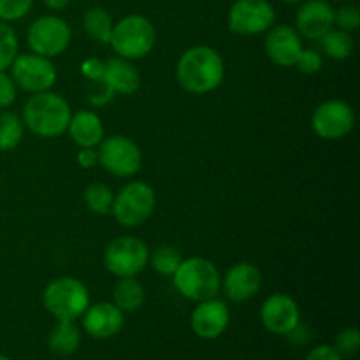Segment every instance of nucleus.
I'll list each match as a JSON object with an SVG mask.
<instances>
[{"mask_svg":"<svg viewBox=\"0 0 360 360\" xmlns=\"http://www.w3.org/2000/svg\"><path fill=\"white\" fill-rule=\"evenodd\" d=\"M224 58L210 46H193L179 58L176 77L183 90L193 95H204L217 90L224 81Z\"/></svg>","mask_w":360,"mask_h":360,"instance_id":"1","label":"nucleus"},{"mask_svg":"<svg viewBox=\"0 0 360 360\" xmlns=\"http://www.w3.org/2000/svg\"><path fill=\"white\" fill-rule=\"evenodd\" d=\"M70 105L62 95L39 91L27 101L23 108V125L39 137H58L70 122Z\"/></svg>","mask_w":360,"mask_h":360,"instance_id":"2","label":"nucleus"},{"mask_svg":"<svg viewBox=\"0 0 360 360\" xmlns=\"http://www.w3.org/2000/svg\"><path fill=\"white\" fill-rule=\"evenodd\" d=\"M172 281L183 297L195 302L217 297L221 285L220 271L211 260L202 257L181 260L176 273L172 274Z\"/></svg>","mask_w":360,"mask_h":360,"instance_id":"3","label":"nucleus"},{"mask_svg":"<svg viewBox=\"0 0 360 360\" xmlns=\"http://www.w3.org/2000/svg\"><path fill=\"white\" fill-rule=\"evenodd\" d=\"M157 32L153 23L141 14H130L115 23L111 32L112 51L125 60L144 58L153 49Z\"/></svg>","mask_w":360,"mask_h":360,"instance_id":"4","label":"nucleus"},{"mask_svg":"<svg viewBox=\"0 0 360 360\" xmlns=\"http://www.w3.org/2000/svg\"><path fill=\"white\" fill-rule=\"evenodd\" d=\"M46 311L56 320H77L90 306V292L76 278H56L42 294Z\"/></svg>","mask_w":360,"mask_h":360,"instance_id":"5","label":"nucleus"},{"mask_svg":"<svg viewBox=\"0 0 360 360\" xmlns=\"http://www.w3.org/2000/svg\"><path fill=\"white\" fill-rule=\"evenodd\" d=\"M155 192L148 183H127L112 199V217L123 227H139L155 210Z\"/></svg>","mask_w":360,"mask_h":360,"instance_id":"6","label":"nucleus"},{"mask_svg":"<svg viewBox=\"0 0 360 360\" xmlns=\"http://www.w3.org/2000/svg\"><path fill=\"white\" fill-rule=\"evenodd\" d=\"M27 39L28 46L35 55L53 58V56L62 55L69 48L72 30L63 18L46 14V16L37 18L28 27Z\"/></svg>","mask_w":360,"mask_h":360,"instance_id":"7","label":"nucleus"},{"mask_svg":"<svg viewBox=\"0 0 360 360\" xmlns=\"http://www.w3.org/2000/svg\"><path fill=\"white\" fill-rule=\"evenodd\" d=\"M150 260L148 246L132 236H122L108 245L104 252V266L118 278H136Z\"/></svg>","mask_w":360,"mask_h":360,"instance_id":"8","label":"nucleus"},{"mask_svg":"<svg viewBox=\"0 0 360 360\" xmlns=\"http://www.w3.org/2000/svg\"><path fill=\"white\" fill-rule=\"evenodd\" d=\"M98 164L112 176L130 178L136 174L143 164L139 146L125 136H111L102 139L97 150Z\"/></svg>","mask_w":360,"mask_h":360,"instance_id":"9","label":"nucleus"},{"mask_svg":"<svg viewBox=\"0 0 360 360\" xmlns=\"http://www.w3.org/2000/svg\"><path fill=\"white\" fill-rule=\"evenodd\" d=\"M11 77L14 83L25 91L39 94V91L51 90L56 83V69L51 58L28 53V55H16L11 63Z\"/></svg>","mask_w":360,"mask_h":360,"instance_id":"10","label":"nucleus"},{"mask_svg":"<svg viewBox=\"0 0 360 360\" xmlns=\"http://www.w3.org/2000/svg\"><path fill=\"white\" fill-rule=\"evenodd\" d=\"M276 13L267 0H236L229 9V30L239 35H257L274 25Z\"/></svg>","mask_w":360,"mask_h":360,"instance_id":"11","label":"nucleus"},{"mask_svg":"<svg viewBox=\"0 0 360 360\" xmlns=\"http://www.w3.org/2000/svg\"><path fill=\"white\" fill-rule=\"evenodd\" d=\"M355 125V115L350 104L343 101H327L315 109L311 116L313 132L326 141L347 137Z\"/></svg>","mask_w":360,"mask_h":360,"instance_id":"12","label":"nucleus"},{"mask_svg":"<svg viewBox=\"0 0 360 360\" xmlns=\"http://www.w3.org/2000/svg\"><path fill=\"white\" fill-rule=\"evenodd\" d=\"M334 28V9L327 0H304L295 14V30L301 37L320 41Z\"/></svg>","mask_w":360,"mask_h":360,"instance_id":"13","label":"nucleus"},{"mask_svg":"<svg viewBox=\"0 0 360 360\" xmlns=\"http://www.w3.org/2000/svg\"><path fill=\"white\" fill-rule=\"evenodd\" d=\"M260 320L269 333L288 334L301 320L297 302L287 294L269 295L260 308Z\"/></svg>","mask_w":360,"mask_h":360,"instance_id":"14","label":"nucleus"},{"mask_svg":"<svg viewBox=\"0 0 360 360\" xmlns=\"http://www.w3.org/2000/svg\"><path fill=\"white\" fill-rule=\"evenodd\" d=\"M231 311L220 299L200 301L192 313V330L202 340H217L227 330Z\"/></svg>","mask_w":360,"mask_h":360,"instance_id":"15","label":"nucleus"},{"mask_svg":"<svg viewBox=\"0 0 360 360\" xmlns=\"http://www.w3.org/2000/svg\"><path fill=\"white\" fill-rule=\"evenodd\" d=\"M266 53L273 63L280 67H292L302 51L301 35L290 25L271 27L266 35Z\"/></svg>","mask_w":360,"mask_h":360,"instance_id":"16","label":"nucleus"},{"mask_svg":"<svg viewBox=\"0 0 360 360\" xmlns=\"http://www.w3.org/2000/svg\"><path fill=\"white\" fill-rule=\"evenodd\" d=\"M125 316L115 302H97L83 313V329L95 340L115 338L123 329Z\"/></svg>","mask_w":360,"mask_h":360,"instance_id":"17","label":"nucleus"},{"mask_svg":"<svg viewBox=\"0 0 360 360\" xmlns=\"http://www.w3.org/2000/svg\"><path fill=\"white\" fill-rule=\"evenodd\" d=\"M221 285H224L225 295L231 301L245 302L259 294L262 287V274L259 267L253 264L239 262L227 271Z\"/></svg>","mask_w":360,"mask_h":360,"instance_id":"18","label":"nucleus"},{"mask_svg":"<svg viewBox=\"0 0 360 360\" xmlns=\"http://www.w3.org/2000/svg\"><path fill=\"white\" fill-rule=\"evenodd\" d=\"M101 83L112 94L132 95L139 88L141 76L139 70L129 60L118 56V58H109L108 62H104Z\"/></svg>","mask_w":360,"mask_h":360,"instance_id":"19","label":"nucleus"},{"mask_svg":"<svg viewBox=\"0 0 360 360\" xmlns=\"http://www.w3.org/2000/svg\"><path fill=\"white\" fill-rule=\"evenodd\" d=\"M67 130L79 148H95L104 139V125L94 111H79L70 116Z\"/></svg>","mask_w":360,"mask_h":360,"instance_id":"20","label":"nucleus"},{"mask_svg":"<svg viewBox=\"0 0 360 360\" xmlns=\"http://www.w3.org/2000/svg\"><path fill=\"white\" fill-rule=\"evenodd\" d=\"M81 334L72 320H58L55 329L49 333L48 347L49 350L60 357L72 355L79 348Z\"/></svg>","mask_w":360,"mask_h":360,"instance_id":"21","label":"nucleus"},{"mask_svg":"<svg viewBox=\"0 0 360 360\" xmlns=\"http://www.w3.org/2000/svg\"><path fill=\"white\" fill-rule=\"evenodd\" d=\"M112 299L123 313H130L144 304L146 294H144L143 285L136 278H120L118 283L115 285V290H112Z\"/></svg>","mask_w":360,"mask_h":360,"instance_id":"22","label":"nucleus"},{"mask_svg":"<svg viewBox=\"0 0 360 360\" xmlns=\"http://www.w3.org/2000/svg\"><path fill=\"white\" fill-rule=\"evenodd\" d=\"M83 27L88 37L101 42V44H109L115 23H112L108 11L102 9V7H91V9L84 13Z\"/></svg>","mask_w":360,"mask_h":360,"instance_id":"23","label":"nucleus"},{"mask_svg":"<svg viewBox=\"0 0 360 360\" xmlns=\"http://www.w3.org/2000/svg\"><path fill=\"white\" fill-rule=\"evenodd\" d=\"M23 120L11 111L0 112V151L14 150L23 139Z\"/></svg>","mask_w":360,"mask_h":360,"instance_id":"24","label":"nucleus"},{"mask_svg":"<svg viewBox=\"0 0 360 360\" xmlns=\"http://www.w3.org/2000/svg\"><path fill=\"white\" fill-rule=\"evenodd\" d=\"M320 41H322V48L326 55L334 60L348 58L354 51V39L345 30H334L333 28Z\"/></svg>","mask_w":360,"mask_h":360,"instance_id":"25","label":"nucleus"},{"mask_svg":"<svg viewBox=\"0 0 360 360\" xmlns=\"http://www.w3.org/2000/svg\"><path fill=\"white\" fill-rule=\"evenodd\" d=\"M112 195L111 188L102 183H94L84 190V202H86L88 210L95 214H108L112 206Z\"/></svg>","mask_w":360,"mask_h":360,"instance_id":"26","label":"nucleus"},{"mask_svg":"<svg viewBox=\"0 0 360 360\" xmlns=\"http://www.w3.org/2000/svg\"><path fill=\"white\" fill-rule=\"evenodd\" d=\"M181 253L174 246H158L151 255V266L162 276H172L181 264Z\"/></svg>","mask_w":360,"mask_h":360,"instance_id":"27","label":"nucleus"},{"mask_svg":"<svg viewBox=\"0 0 360 360\" xmlns=\"http://www.w3.org/2000/svg\"><path fill=\"white\" fill-rule=\"evenodd\" d=\"M18 55V37L7 21L0 20V72L7 70Z\"/></svg>","mask_w":360,"mask_h":360,"instance_id":"28","label":"nucleus"},{"mask_svg":"<svg viewBox=\"0 0 360 360\" xmlns=\"http://www.w3.org/2000/svg\"><path fill=\"white\" fill-rule=\"evenodd\" d=\"M34 0H0V20L2 21H18L27 16L32 9Z\"/></svg>","mask_w":360,"mask_h":360,"instance_id":"29","label":"nucleus"},{"mask_svg":"<svg viewBox=\"0 0 360 360\" xmlns=\"http://www.w3.org/2000/svg\"><path fill=\"white\" fill-rule=\"evenodd\" d=\"M360 347V333L355 327H348V329H343L336 338V350L340 352L341 355H347V357H352V355L357 354Z\"/></svg>","mask_w":360,"mask_h":360,"instance_id":"30","label":"nucleus"},{"mask_svg":"<svg viewBox=\"0 0 360 360\" xmlns=\"http://www.w3.org/2000/svg\"><path fill=\"white\" fill-rule=\"evenodd\" d=\"M334 25L340 27V30L352 32L360 25V13L355 6L347 4V6L340 7L338 11H334Z\"/></svg>","mask_w":360,"mask_h":360,"instance_id":"31","label":"nucleus"},{"mask_svg":"<svg viewBox=\"0 0 360 360\" xmlns=\"http://www.w3.org/2000/svg\"><path fill=\"white\" fill-rule=\"evenodd\" d=\"M295 67L304 74H315L322 69V56L315 49H302L301 55L297 56Z\"/></svg>","mask_w":360,"mask_h":360,"instance_id":"32","label":"nucleus"},{"mask_svg":"<svg viewBox=\"0 0 360 360\" xmlns=\"http://www.w3.org/2000/svg\"><path fill=\"white\" fill-rule=\"evenodd\" d=\"M16 98V83L13 77L7 76L6 70L0 72V109L9 108Z\"/></svg>","mask_w":360,"mask_h":360,"instance_id":"33","label":"nucleus"},{"mask_svg":"<svg viewBox=\"0 0 360 360\" xmlns=\"http://www.w3.org/2000/svg\"><path fill=\"white\" fill-rule=\"evenodd\" d=\"M306 360H343V355L333 345H320L309 352Z\"/></svg>","mask_w":360,"mask_h":360,"instance_id":"34","label":"nucleus"},{"mask_svg":"<svg viewBox=\"0 0 360 360\" xmlns=\"http://www.w3.org/2000/svg\"><path fill=\"white\" fill-rule=\"evenodd\" d=\"M81 70H83V74L88 79L98 81V83H101L102 72H104V62L97 58H88L84 60L83 65H81Z\"/></svg>","mask_w":360,"mask_h":360,"instance_id":"35","label":"nucleus"},{"mask_svg":"<svg viewBox=\"0 0 360 360\" xmlns=\"http://www.w3.org/2000/svg\"><path fill=\"white\" fill-rule=\"evenodd\" d=\"M77 162H79V165H83L84 169L94 167L98 162L97 151H95L94 148H81V151L77 153Z\"/></svg>","mask_w":360,"mask_h":360,"instance_id":"36","label":"nucleus"},{"mask_svg":"<svg viewBox=\"0 0 360 360\" xmlns=\"http://www.w3.org/2000/svg\"><path fill=\"white\" fill-rule=\"evenodd\" d=\"M46 7H49L51 11H62L65 9L70 4V0H44Z\"/></svg>","mask_w":360,"mask_h":360,"instance_id":"37","label":"nucleus"},{"mask_svg":"<svg viewBox=\"0 0 360 360\" xmlns=\"http://www.w3.org/2000/svg\"><path fill=\"white\" fill-rule=\"evenodd\" d=\"M281 2H285V4H301V2H304V0H281Z\"/></svg>","mask_w":360,"mask_h":360,"instance_id":"38","label":"nucleus"},{"mask_svg":"<svg viewBox=\"0 0 360 360\" xmlns=\"http://www.w3.org/2000/svg\"><path fill=\"white\" fill-rule=\"evenodd\" d=\"M0 360H9V357H6V355L0 354Z\"/></svg>","mask_w":360,"mask_h":360,"instance_id":"39","label":"nucleus"},{"mask_svg":"<svg viewBox=\"0 0 360 360\" xmlns=\"http://www.w3.org/2000/svg\"><path fill=\"white\" fill-rule=\"evenodd\" d=\"M343 2H352V0H343Z\"/></svg>","mask_w":360,"mask_h":360,"instance_id":"40","label":"nucleus"}]
</instances>
